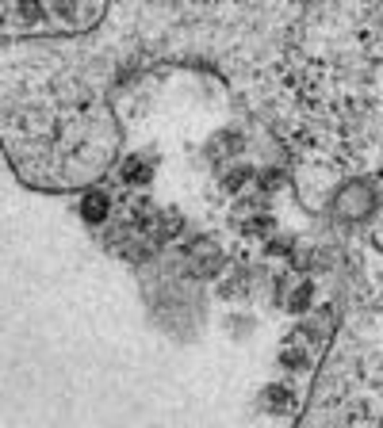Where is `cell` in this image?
Masks as SVG:
<instances>
[{
  "label": "cell",
  "instance_id": "obj_1",
  "mask_svg": "<svg viewBox=\"0 0 383 428\" xmlns=\"http://www.w3.org/2000/svg\"><path fill=\"white\" fill-rule=\"evenodd\" d=\"M35 99H4L12 161L35 184H81L111 161V119L73 73L46 77Z\"/></svg>",
  "mask_w": 383,
  "mask_h": 428
},
{
  "label": "cell",
  "instance_id": "obj_2",
  "mask_svg": "<svg viewBox=\"0 0 383 428\" xmlns=\"http://www.w3.org/2000/svg\"><path fill=\"white\" fill-rule=\"evenodd\" d=\"M104 19V8H50V4H31V8H19V4H8L4 8V27H16V23H27V31H66V35H81L88 27H96Z\"/></svg>",
  "mask_w": 383,
  "mask_h": 428
},
{
  "label": "cell",
  "instance_id": "obj_3",
  "mask_svg": "<svg viewBox=\"0 0 383 428\" xmlns=\"http://www.w3.org/2000/svg\"><path fill=\"white\" fill-rule=\"evenodd\" d=\"M108 211H111V199L104 195V191H96V188H92L88 195H84V203H81V214L88 218V222H104Z\"/></svg>",
  "mask_w": 383,
  "mask_h": 428
}]
</instances>
